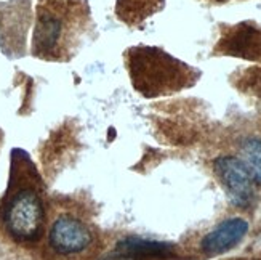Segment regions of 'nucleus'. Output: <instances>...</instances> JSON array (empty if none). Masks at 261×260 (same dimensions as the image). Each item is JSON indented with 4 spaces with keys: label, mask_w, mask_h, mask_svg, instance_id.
<instances>
[{
    "label": "nucleus",
    "mask_w": 261,
    "mask_h": 260,
    "mask_svg": "<svg viewBox=\"0 0 261 260\" xmlns=\"http://www.w3.org/2000/svg\"><path fill=\"white\" fill-rule=\"evenodd\" d=\"M92 16L87 0H48L37 7L32 55L47 61H67L81 47Z\"/></svg>",
    "instance_id": "f257e3e1"
},
{
    "label": "nucleus",
    "mask_w": 261,
    "mask_h": 260,
    "mask_svg": "<svg viewBox=\"0 0 261 260\" xmlns=\"http://www.w3.org/2000/svg\"><path fill=\"white\" fill-rule=\"evenodd\" d=\"M125 63L133 88L146 98L176 93L197 81L199 73L155 47H132Z\"/></svg>",
    "instance_id": "f03ea898"
},
{
    "label": "nucleus",
    "mask_w": 261,
    "mask_h": 260,
    "mask_svg": "<svg viewBox=\"0 0 261 260\" xmlns=\"http://www.w3.org/2000/svg\"><path fill=\"white\" fill-rule=\"evenodd\" d=\"M19 182L11 180L0 206V225L7 236L18 244L37 243L45 230V202L39 186L29 174L19 172Z\"/></svg>",
    "instance_id": "7ed1b4c3"
},
{
    "label": "nucleus",
    "mask_w": 261,
    "mask_h": 260,
    "mask_svg": "<svg viewBox=\"0 0 261 260\" xmlns=\"http://www.w3.org/2000/svg\"><path fill=\"white\" fill-rule=\"evenodd\" d=\"M93 243V233L88 225L71 214L58 216L48 230L50 249L61 257L85 252Z\"/></svg>",
    "instance_id": "20e7f679"
},
{
    "label": "nucleus",
    "mask_w": 261,
    "mask_h": 260,
    "mask_svg": "<svg viewBox=\"0 0 261 260\" xmlns=\"http://www.w3.org/2000/svg\"><path fill=\"white\" fill-rule=\"evenodd\" d=\"M213 167L232 204L242 209L250 206L255 199V182L241 157L220 156Z\"/></svg>",
    "instance_id": "39448f33"
},
{
    "label": "nucleus",
    "mask_w": 261,
    "mask_h": 260,
    "mask_svg": "<svg viewBox=\"0 0 261 260\" xmlns=\"http://www.w3.org/2000/svg\"><path fill=\"white\" fill-rule=\"evenodd\" d=\"M175 257L173 244L144 240L140 236H127L120 240L109 254L111 260H172Z\"/></svg>",
    "instance_id": "423d86ee"
},
{
    "label": "nucleus",
    "mask_w": 261,
    "mask_h": 260,
    "mask_svg": "<svg viewBox=\"0 0 261 260\" xmlns=\"http://www.w3.org/2000/svg\"><path fill=\"white\" fill-rule=\"evenodd\" d=\"M248 233V222L242 217H232L221 222L208 231L200 243L202 251L208 255H220L231 251Z\"/></svg>",
    "instance_id": "0eeeda50"
},
{
    "label": "nucleus",
    "mask_w": 261,
    "mask_h": 260,
    "mask_svg": "<svg viewBox=\"0 0 261 260\" xmlns=\"http://www.w3.org/2000/svg\"><path fill=\"white\" fill-rule=\"evenodd\" d=\"M221 49L228 55L245 56V58H256L261 55V31L241 25L229 32V36L223 39Z\"/></svg>",
    "instance_id": "6e6552de"
},
{
    "label": "nucleus",
    "mask_w": 261,
    "mask_h": 260,
    "mask_svg": "<svg viewBox=\"0 0 261 260\" xmlns=\"http://www.w3.org/2000/svg\"><path fill=\"white\" fill-rule=\"evenodd\" d=\"M164 8V0H117L116 15L127 26H138Z\"/></svg>",
    "instance_id": "1a4fd4ad"
},
{
    "label": "nucleus",
    "mask_w": 261,
    "mask_h": 260,
    "mask_svg": "<svg viewBox=\"0 0 261 260\" xmlns=\"http://www.w3.org/2000/svg\"><path fill=\"white\" fill-rule=\"evenodd\" d=\"M242 162L250 172L253 182L261 185V140L248 137L241 145Z\"/></svg>",
    "instance_id": "9d476101"
}]
</instances>
